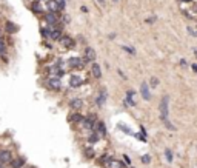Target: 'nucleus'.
<instances>
[{
  "mask_svg": "<svg viewBox=\"0 0 197 168\" xmlns=\"http://www.w3.org/2000/svg\"><path fill=\"white\" fill-rule=\"evenodd\" d=\"M168 116H169V97L163 96L162 100H160V119L163 120V123L169 120Z\"/></svg>",
  "mask_w": 197,
  "mask_h": 168,
  "instance_id": "f257e3e1",
  "label": "nucleus"
},
{
  "mask_svg": "<svg viewBox=\"0 0 197 168\" xmlns=\"http://www.w3.org/2000/svg\"><path fill=\"white\" fill-rule=\"evenodd\" d=\"M46 86L52 91H59L62 88V82L59 77H48L46 79Z\"/></svg>",
  "mask_w": 197,
  "mask_h": 168,
  "instance_id": "f03ea898",
  "label": "nucleus"
},
{
  "mask_svg": "<svg viewBox=\"0 0 197 168\" xmlns=\"http://www.w3.org/2000/svg\"><path fill=\"white\" fill-rule=\"evenodd\" d=\"M68 65L71 68H77V69H82L85 65H86V62L83 60V57H71L68 60Z\"/></svg>",
  "mask_w": 197,
  "mask_h": 168,
  "instance_id": "7ed1b4c3",
  "label": "nucleus"
},
{
  "mask_svg": "<svg viewBox=\"0 0 197 168\" xmlns=\"http://www.w3.org/2000/svg\"><path fill=\"white\" fill-rule=\"evenodd\" d=\"M59 43H60L63 48H66V50H71V48L75 46V40H74L73 37H69V36H62L60 40H59Z\"/></svg>",
  "mask_w": 197,
  "mask_h": 168,
  "instance_id": "20e7f679",
  "label": "nucleus"
},
{
  "mask_svg": "<svg viewBox=\"0 0 197 168\" xmlns=\"http://www.w3.org/2000/svg\"><path fill=\"white\" fill-rule=\"evenodd\" d=\"M83 60L86 62V63H89V62H92V60H96V51H94L91 46H86V48H85Z\"/></svg>",
  "mask_w": 197,
  "mask_h": 168,
  "instance_id": "39448f33",
  "label": "nucleus"
},
{
  "mask_svg": "<svg viewBox=\"0 0 197 168\" xmlns=\"http://www.w3.org/2000/svg\"><path fill=\"white\" fill-rule=\"evenodd\" d=\"M49 29H51V33H49V39H52V40H60V37L63 36V34H62V29H63V26L49 28Z\"/></svg>",
  "mask_w": 197,
  "mask_h": 168,
  "instance_id": "423d86ee",
  "label": "nucleus"
},
{
  "mask_svg": "<svg viewBox=\"0 0 197 168\" xmlns=\"http://www.w3.org/2000/svg\"><path fill=\"white\" fill-rule=\"evenodd\" d=\"M46 8L49 12H54V14H57L60 11V6H59L57 0H46Z\"/></svg>",
  "mask_w": 197,
  "mask_h": 168,
  "instance_id": "0eeeda50",
  "label": "nucleus"
},
{
  "mask_svg": "<svg viewBox=\"0 0 197 168\" xmlns=\"http://www.w3.org/2000/svg\"><path fill=\"white\" fill-rule=\"evenodd\" d=\"M11 161H12L11 151H8V150L0 151V163H11Z\"/></svg>",
  "mask_w": 197,
  "mask_h": 168,
  "instance_id": "6e6552de",
  "label": "nucleus"
},
{
  "mask_svg": "<svg viewBox=\"0 0 197 168\" xmlns=\"http://www.w3.org/2000/svg\"><path fill=\"white\" fill-rule=\"evenodd\" d=\"M140 93H142V97H143L145 100H149V99H151L149 86H148L146 82H142V85H140Z\"/></svg>",
  "mask_w": 197,
  "mask_h": 168,
  "instance_id": "1a4fd4ad",
  "label": "nucleus"
},
{
  "mask_svg": "<svg viewBox=\"0 0 197 168\" xmlns=\"http://www.w3.org/2000/svg\"><path fill=\"white\" fill-rule=\"evenodd\" d=\"M106 99H108V93H106V90H102L100 93H99L97 99H96V105H99V107H102V105H105Z\"/></svg>",
  "mask_w": 197,
  "mask_h": 168,
  "instance_id": "9d476101",
  "label": "nucleus"
},
{
  "mask_svg": "<svg viewBox=\"0 0 197 168\" xmlns=\"http://www.w3.org/2000/svg\"><path fill=\"white\" fill-rule=\"evenodd\" d=\"M94 131L97 133L100 137H103V136H106V128H105V123L103 122H97L96 127H94Z\"/></svg>",
  "mask_w": 197,
  "mask_h": 168,
  "instance_id": "9b49d317",
  "label": "nucleus"
},
{
  "mask_svg": "<svg viewBox=\"0 0 197 168\" xmlns=\"http://www.w3.org/2000/svg\"><path fill=\"white\" fill-rule=\"evenodd\" d=\"M82 83H83V79L80 76H71V79H69V86L71 88H79Z\"/></svg>",
  "mask_w": 197,
  "mask_h": 168,
  "instance_id": "f8f14e48",
  "label": "nucleus"
},
{
  "mask_svg": "<svg viewBox=\"0 0 197 168\" xmlns=\"http://www.w3.org/2000/svg\"><path fill=\"white\" fill-rule=\"evenodd\" d=\"M91 71H92V76L96 79L102 77V69H100V66H99V63H92L91 65Z\"/></svg>",
  "mask_w": 197,
  "mask_h": 168,
  "instance_id": "ddd939ff",
  "label": "nucleus"
},
{
  "mask_svg": "<svg viewBox=\"0 0 197 168\" xmlns=\"http://www.w3.org/2000/svg\"><path fill=\"white\" fill-rule=\"evenodd\" d=\"M25 165V159L23 157H17L11 161V168H22Z\"/></svg>",
  "mask_w": 197,
  "mask_h": 168,
  "instance_id": "4468645a",
  "label": "nucleus"
},
{
  "mask_svg": "<svg viewBox=\"0 0 197 168\" xmlns=\"http://www.w3.org/2000/svg\"><path fill=\"white\" fill-rule=\"evenodd\" d=\"M69 107L73 108V110H75V111H77V110H80V108L83 107V102H82L80 99H73V100L69 102Z\"/></svg>",
  "mask_w": 197,
  "mask_h": 168,
  "instance_id": "2eb2a0df",
  "label": "nucleus"
},
{
  "mask_svg": "<svg viewBox=\"0 0 197 168\" xmlns=\"http://www.w3.org/2000/svg\"><path fill=\"white\" fill-rule=\"evenodd\" d=\"M5 28H6V31H8L10 34H12V33H17V29H19V28H17V25H16V23H12V22H10V20L6 22Z\"/></svg>",
  "mask_w": 197,
  "mask_h": 168,
  "instance_id": "dca6fc26",
  "label": "nucleus"
},
{
  "mask_svg": "<svg viewBox=\"0 0 197 168\" xmlns=\"http://www.w3.org/2000/svg\"><path fill=\"white\" fill-rule=\"evenodd\" d=\"M111 161H113V157H111V154H103V156H102L100 159H99V162H100L102 163V165H108V163L111 162Z\"/></svg>",
  "mask_w": 197,
  "mask_h": 168,
  "instance_id": "f3484780",
  "label": "nucleus"
},
{
  "mask_svg": "<svg viewBox=\"0 0 197 168\" xmlns=\"http://www.w3.org/2000/svg\"><path fill=\"white\" fill-rule=\"evenodd\" d=\"M0 56L6 60V45H5V40L0 37Z\"/></svg>",
  "mask_w": 197,
  "mask_h": 168,
  "instance_id": "a211bd4d",
  "label": "nucleus"
},
{
  "mask_svg": "<svg viewBox=\"0 0 197 168\" xmlns=\"http://www.w3.org/2000/svg\"><path fill=\"white\" fill-rule=\"evenodd\" d=\"M99 140H100V136H99L96 131H92L91 134H89V137H88V142L89 144H96V142H99Z\"/></svg>",
  "mask_w": 197,
  "mask_h": 168,
  "instance_id": "6ab92c4d",
  "label": "nucleus"
},
{
  "mask_svg": "<svg viewBox=\"0 0 197 168\" xmlns=\"http://www.w3.org/2000/svg\"><path fill=\"white\" fill-rule=\"evenodd\" d=\"M82 119H83V116L80 113H73V114H71V117H69V120L77 123V122H82Z\"/></svg>",
  "mask_w": 197,
  "mask_h": 168,
  "instance_id": "aec40b11",
  "label": "nucleus"
},
{
  "mask_svg": "<svg viewBox=\"0 0 197 168\" xmlns=\"http://www.w3.org/2000/svg\"><path fill=\"white\" fill-rule=\"evenodd\" d=\"M106 167H108V168H125V165H123L122 162H119V161H114V159H113V161H111V162H109Z\"/></svg>",
  "mask_w": 197,
  "mask_h": 168,
  "instance_id": "412c9836",
  "label": "nucleus"
},
{
  "mask_svg": "<svg viewBox=\"0 0 197 168\" xmlns=\"http://www.w3.org/2000/svg\"><path fill=\"white\" fill-rule=\"evenodd\" d=\"M123 102H125V105H126V107H136V99H134V97L126 96Z\"/></svg>",
  "mask_w": 197,
  "mask_h": 168,
  "instance_id": "4be33fe9",
  "label": "nucleus"
},
{
  "mask_svg": "<svg viewBox=\"0 0 197 168\" xmlns=\"http://www.w3.org/2000/svg\"><path fill=\"white\" fill-rule=\"evenodd\" d=\"M33 11L39 12V14H42V12H43V8H42V5H40V2H34L33 3Z\"/></svg>",
  "mask_w": 197,
  "mask_h": 168,
  "instance_id": "5701e85b",
  "label": "nucleus"
},
{
  "mask_svg": "<svg viewBox=\"0 0 197 168\" xmlns=\"http://www.w3.org/2000/svg\"><path fill=\"white\" fill-rule=\"evenodd\" d=\"M122 50L126 51L129 56H136V50H134V48H131V46H128V45H122Z\"/></svg>",
  "mask_w": 197,
  "mask_h": 168,
  "instance_id": "b1692460",
  "label": "nucleus"
},
{
  "mask_svg": "<svg viewBox=\"0 0 197 168\" xmlns=\"http://www.w3.org/2000/svg\"><path fill=\"white\" fill-rule=\"evenodd\" d=\"M165 157H166V161L169 163L173 162V151H171V150H165Z\"/></svg>",
  "mask_w": 197,
  "mask_h": 168,
  "instance_id": "393cba45",
  "label": "nucleus"
},
{
  "mask_svg": "<svg viewBox=\"0 0 197 168\" xmlns=\"http://www.w3.org/2000/svg\"><path fill=\"white\" fill-rule=\"evenodd\" d=\"M49 33H51V29H46V28H40V34H42L43 37H49Z\"/></svg>",
  "mask_w": 197,
  "mask_h": 168,
  "instance_id": "a878e982",
  "label": "nucleus"
},
{
  "mask_svg": "<svg viewBox=\"0 0 197 168\" xmlns=\"http://www.w3.org/2000/svg\"><path fill=\"white\" fill-rule=\"evenodd\" d=\"M149 85H151V86H157V85H159V79H157V77H151Z\"/></svg>",
  "mask_w": 197,
  "mask_h": 168,
  "instance_id": "bb28decb",
  "label": "nucleus"
},
{
  "mask_svg": "<svg viewBox=\"0 0 197 168\" xmlns=\"http://www.w3.org/2000/svg\"><path fill=\"white\" fill-rule=\"evenodd\" d=\"M142 162L143 163H149L151 162V157L148 156V154H145V156H142Z\"/></svg>",
  "mask_w": 197,
  "mask_h": 168,
  "instance_id": "cd10ccee",
  "label": "nucleus"
},
{
  "mask_svg": "<svg viewBox=\"0 0 197 168\" xmlns=\"http://www.w3.org/2000/svg\"><path fill=\"white\" fill-rule=\"evenodd\" d=\"M85 154H86L88 157H92V156H94V151H92L91 148H89V150H86V151H85Z\"/></svg>",
  "mask_w": 197,
  "mask_h": 168,
  "instance_id": "c85d7f7f",
  "label": "nucleus"
},
{
  "mask_svg": "<svg viewBox=\"0 0 197 168\" xmlns=\"http://www.w3.org/2000/svg\"><path fill=\"white\" fill-rule=\"evenodd\" d=\"M57 2H59V6H60V10H65V0H57Z\"/></svg>",
  "mask_w": 197,
  "mask_h": 168,
  "instance_id": "c756f323",
  "label": "nucleus"
},
{
  "mask_svg": "<svg viewBox=\"0 0 197 168\" xmlns=\"http://www.w3.org/2000/svg\"><path fill=\"white\" fill-rule=\"evenodd\" d=\"M188 33H190V34H192V36H197V31H196L194 28H191V26H190V28H188Z\"/></svg>",
  "mask_w": 197,
  "mask_h": 168,
  "instance_id": "7c9ffc66",
  "label": "nucleus"
},
{
  "mask_svg": "<svg viewBox=\"0 0 197 168\" xmlns=\"http://www.w3.org/2000/svg\"><path fill=\"white\" fill-rule=\"evenodd\" d=\"M134 136H136L137 139H140L142 142H146V137H145V136H142V134H134Z\"/></svg>",
  "mask_w": 197,
  "mask_h": 168,
  "instance_id": "2f4dec72",
  "label": "nucleus"
},
{
  "mask_svg": "<svg viewBox=\"0 0 197 168\" xmlns=\"http://www.w3.org/2000/svg\"><path fill=\"white\" fill-rule=\"evenodd\" d=\"M153 22H156V16L149 17V19H146V23H153Z\"/></svg>",
  "mask_w": 197,
  "mask_h": 168,
  "instance_id": "473e14b6",
  "label": "nucleus"
},
{
  "mask_svg": "<svg viewBox=\"0 0 197 168\" xmlns=\"http://www.w3.org/2000/svg\"><path fill=\"white\" fill-rule=\"evenodd\" d=\"M117 73H119V76H120V77H123V79H126V76H125V74L122 73V69H117Z\"/></svg>",
  "mask_w": 197,
  "mask_h": 168,
  "instance_id": "72a5a7b5",
  "label": "nucleus"
},
{
  "mask_svg": "<svg viewBox=\"0 0 197 168\" xmlns=\"http://www.w3.org/2000/svg\"><path fill=\"white\" fill-rule=\"evenodd\" d=\"M80 11H82V12H88V8L86 6H80Z\"/></svg>",
  "mask_w": 197,
  "mask_h": 168,
  "instance_id": "f704fd0d",
  "label": "nucleus"
},
{
  "mask_svg": "<svg viewBox=\"0 0 197 168\" xmlns=\"http://www.w3.org/2000/svg\"><path fill=\"white\" fill-rule=\"evenodd\" d=\"M191 68H192V71H194V73H197V65H196V63H192Z\"/></svg>",
  "mask_w": 197,
  "mask_h": 168,
  "instance_id": "c9c22d12",
  "label": "nucleus"
},
{
  "mask_svg": "<svg viewBox=\"0 0 197 168\" xmlns=\"http://www.w3.org/2000/svg\"><path fill=\"white\" fill-rule=\"evenodd\" d=\"M125 161H126L128 165H131V161H129V157H128V156H125Z\"/></svg>",
  "mask_w": 197,
  "mask_h": 168,
  "instance_id": "e433bc0d",
  "label": "nucleus"
},
{
  "mask_svg": "<svg viewBox=\"0 0 197 168\" xmlns=\"http://www.w3.org/2000/svg\"><path fill=\"white\" fill-rule=\"evenodd\" d=\"M180 65H182V66H186V60L182 59V60H180Z\"/></svg>",
  "mask_w": 197,
  "mask_h": 168,
  "instance_id": "4c0bfd02",
  "label": "nucleus"
},
{
  "mask_svg": "<svg viewBox=\"0 0 197 168\" xmlns=\"http://www.w3.org/2000/svg\"><path fill=\"white\" fill-rule=\"evenodd\" d=\"M97 3H100V5H105V0H97Z\"/></svg>",
  "mask_w": 197,
  "mask_h": 168,
  "instance_id": "58836bf2",
  "label": "nucleus"
},
{
  "mask_svg": "<svg viewBox=\"0 0 197 168\" xmlns=\"http://www.w3.org/2000/svg\"><path fill=\"white\" fill-rule=\"evenodd\" d=\"M194 54H196V57H197V50H194Z\"/></svg>",
  "mask_w": 197,
  "mask_h": 168,
  "instance_id": "ea45409f",
  "label": "nucleus"
},
{
  "mask_svg": "<svg viewBox=\"0 0 197 168\" xmlns=\"http://www.w3.org/2000/svg\"><path fill=\"white\" fill-rule=\"evenodd\" d=\"M113 2H114V3H117V2H119V0H113Z\"/></svg>",
  "mask_w": 197,
  "mask_h": 168,
  "instance_id": "a19ab883",
  "label": "nucleus"
},
{
  "mask_svg": "<svg viewBox=\"0 0 197 168\" xmlns=\"http://www.w3.org/2000/svg\"><path fill=\"white\" fill-rule=\"evenodd\" d=\"M0 168H2V163H0Z\"/></svg>",
  "mask_w": 197,
  "mask_h": 168,
  "instance_id": "79ce46f5",
  "label": "nucleus"
}]
</instances>
